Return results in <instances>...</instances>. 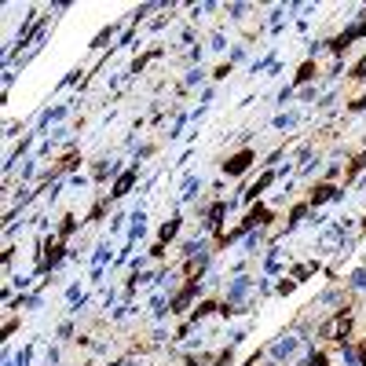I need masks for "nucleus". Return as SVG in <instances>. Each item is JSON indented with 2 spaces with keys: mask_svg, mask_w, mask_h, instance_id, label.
I'll return each mask as SVG.
<instances>
[{
  "mask_svg": "<svg viewBox=\"0 0 366 366\" xmlns=\"http://www.w3.org/2000/svg\"><path fill=\"white\" fill-rule=\"evenodd\" d=\"M249 161H253V154H249V150H242L238 158L227 161V172H235V176H238V172H246V165H249Z\"/></svg>",
  "mask_w": 366,
  "mask_h": 366,
  "instance_id": "f257e3e1",
  "label": "nucleus"
},
{
  "mask_svg": "<svg viewBox=\"0 0 366 366\" xmlns=\"http://www.w3.org/2000/svg\"><path fill=\"white\" fill-rule=\"evenodd\" d=\"M362 366H366V348H362Z\"/></svg>",
  "mask_w": 366,
  "mask_h": 366,
  "instance_id": "f03ea898",
  "label": "nucleus"
}]
</instances>
